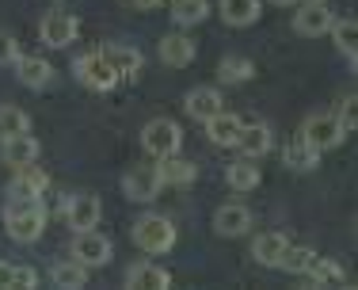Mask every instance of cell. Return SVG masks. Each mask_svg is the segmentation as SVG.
<instances>
[{
	"label": "cell",
	"mask_w": 358,
	"mask_h": 290,
	"mask_svg": "<svg viewBox=\"0 0 358 290\" xmlns=\"http://www.w3.org/2000/svg\"><path fill=\"white\" fill-rule=\"evenodd\" d=\"M210 15V0H172V20L179 27H194Z\"/></svg>",
	"instance_id": "obj_30"
},
{
	"label": "cell",
	"mask_w": 358,
	"mask_h": 290,
	"mask_svg": "<svg viewBox=\"0 0 358 290\" xmlns=\"http://www.w3.org/2000/svg\"><path fill=\"white\" fill-rule=\"evenodd\" d=\"M225 180H229L233 191H252V187H259L263 176H259V165H255L252 157H241V160H233V165H229Z\"/></svg>",
	"instance_id": "obj_26"
},
{
	"label": "cell",
	"mask_w": 358,
	"mask_h": 290,
	"mask_svg": "<svg viewBox=\"0 0 358 290\" xmlns=\"http://www.w3.org/2000/svg\"><path fill=\"white\" fill-rule=\"evenodd\" d=\"M130 8H138V12H149V8H160L164 0H126Z\"/></svg>",
	"instance_id": "obj_37"
},
{
	"label": "cell",
	"mask_w": 358,
	"mask_h": 290,
	"mask_svg": "<svg viewBox=\"0 0 358 290\" xmlns=\"http://www.w3.org/2000/svg\"><path fill=\"white\" fill-rule=\"evenodd\" d=\"M336 123H339V130H343V134H355V126H358V99L355 96L343 99V107L336 111Z\"/></svg>",
	"instance_id": "obj_33"
},
{
	"label": "cell",
	"mask_w": 358,
	"mask_h": 290,
	"mask_svg": "<svg viewBox=\"0 0 358 290\" xmlns=\"http://www.w3.org/2000/svg\"><path fill=\"white\" fill-rule=\"evenodd\" d=\"M241 126H244L241 115H233V111L221 107L217 115L206 118V138L214 141V145H236V134H241Z\"/></svg>",
	"instance_id": "obj_20"
},
{
	"label": "cell",
	"mask_w": 358,
	"mask_h": 290,
	"mask_svg": "<svg viewBox=\"0 0 358 290\" xmlns=\"http://www.w3.org/2000/svg\"><path fill=\"white\" fill-rule=\"evenodd\" d=\"M217 12L229 27H252L263 12V0H221Z\"/></svg>",
	"instance_id": "obj_22"
},
{
	"label": "cell",
	"mask_w": 358,
	"mask_h": 290,
	"mask_svg": "<svg viewBox=\"0 0 358 290\" xmlns=\"http://www.w3.org/2000/svg\"><path fill=\"white\" fill-rule=\"evenodd\" d=\"M179 145H183V130L176 118H149L141 126V149L149 157H172V153H179Z\"/></svg>",
	"instance_id": "obj_3"
},
{
	"label": "cell",
	"mask_w": 358,
	"mask_h": 290,
	"mask_svg": "<svg viewBox=\"0 0 358 290\" xmlns=\"http://www.w3.org/2000/svg\"><path fill=\"white\" fill-rule=\"evenodd\" d=\"M15 76H20V84L23 88H46L50 81H54V65L50 62H42V57H31V54H20L15 57Z\"/></svg>",
	"instance_id": "obj_15"
},
{
	"label": "cell",
	"mask_w": 358,
	"mask_h": 290,
	"mask_svg": "<svg viewBox=\"0 0 358 290\" xmlns=\"http://www.w3.org/2000/svg\"><path fill=\"white\" fill-rule=\"evenodd\" d=\"M4 229L12 241L35 244L46 229V207L42 199H8L4 202Z\"/></svg>",
	"instance_id": "obj_1"
},
{
	"label": "cell",
	"mask_w": 358,
	"mask_h": 290,
	"mask_svg": "<svg viewBox=\"0 0 358 290\" xmlns=\"http://www.w3.org/2000/svg\"><path fill=\"white\" fill-rule=\"evenodd\" d=\"M183 111L191 118H199V123H206L210 115H217V111H221V92L210 88V84L191 88V92H187V99H183Z\"/></svg>",
	"instance_id": "obj_19"
},
{
	"label": "cell",
	"mask_w": 358,
	"mask_h": 290,
	"mask_svg": "<svg viewBox=\"0 0 358 290\" xmlns=\"http://www.w3.org/2000/svg\"><path fill=\"white\" fill-rule=\"evenodd\" d=\"M271 4H278V8H297L301 0H271Z\"/></svg>",
	"instance_id": "obj_38"
},
{
	"label": "cell",
	"mask_w": 358,
	"mask_h": 290,
	"mask_svg": "<svg viewBox=\"0 0 358 290\" xmlns=\"http://www.w3.org/2000/svg\"><path fill=\"white\" fill-rule=\"evenodd\" d=\"M252 73H255V65H252V57H244V54H229V57H221V65H217L221 84H244V81H252Z\"/></svg>",
	"instance_id": "obj_29"
},
{
	"label": "cell",
	"mask_w": 358,
	"mask_h": 290,
	"mask_svg": "<svg viewBox=\"0 0 358 290\" xmlns=\"http://www.w3.org/2000/svg\"><path fill=\"white\" fill-rule=\"evenodd\" d=\"M99 54L107 57L110 65H115V73L118 76H138L141 73V65H145V57H141V50L138 46H122V42H107Z\"/></svg>",
	"instance_id": "obj_18"
},
{
	"label": "cell",
	"mask_w": 358,
	"mask_h": 290,
	"mask_svg": "<svg viewBox=\"0 0 358 290\" xmlns=\"http://www.w3.org/2000/svg\"><path fill=\"white\" fill-rule=\"evenodd\" d=\"M305 275L313 279V286H347V271L339 268L336 260H324V256H317V260L309 263Z\"/></svg>",
	"instance_id": "obj_27"
},
{
	"label": "cell",
	"mask_w": 358,
	"mask_h": 290,
	"mask_svg": "<svg viewBox=\"0 0 358 290\" xmlns=\"http://www.w3.org/2000/svg\"><path fill=\"white\" fill-rule=\"evenodd\" d=\"M313 260H317V252H313V249H305V244H286V252H282V260H278V268H286L289 275H305Z\"/></svg>",
	"instance_id": "obj_32"
},
{
	"label": "cell",
	"mask_w": 358,
	"mask_h": 290,
	"mask_svg": "<svg viewBox=\"0 0 358 290\" xmlns=\"http://www.w3.org/2000/svg\"><path fill=\"white\" fill-rule=\"evenodd\" d=\"M73 73H76V81L84 84V88H92V92H110L122 76L115 73V65L107 62L99 50H92V54H80L76 57V65H73Z\"/></svg>",
	"instance_id": "obj_4"
},
{
	"label": "cell",
	"mask_w": 358,
	"mask_h": 290,
	"mask_svg": "<svg viewBox=\"0 0 358 290\" xmlns=\"http://www.w3.org/2000/svg\"><path fill=\"white\" fill-rule=\"evenodd\" d=\"M31 130V118L23 107L12 104H0V138H12V134H27Z\"/></svg>",
	"instance_id": "obj_31"
},
{
	"label": "cell",
	"mask_w": 358,
	"mask_h": 290,
	"mask_svg": "<svg viewBox=\"0 0 358 290\" xmlns=\"http://www.w3.org/2000/svg\"><path fill=\"white\" fill-rule=\"evenodd\" d=\"M4 141V160L12 168H23V165H35L38 160V141L31 138V130L27 134H12V138H0Z\"/></svg>",
	"instance_id": "obj_23"
},
{
	"label": "cell",
	"mask_w": 358,
	"mask_h": 290,
	"mask_svg": "<svg viewBox=\"0 0 358 290\" xmlns=\"http://www.w3.org/2000/svg\"><path fill=\"white\" fill-rule=\"evenodd\" d=\"M301 134H305L313 145H317L320 153H324V149H336V145L347 138V134L339 130L336 115H309V118H305V126H301Z\"/></svg>",
	"instance_id": "obj_10"
},
{
	"label": "cell",
	"mask_w": 358,
	"mask_h": 290,
	"mask_svg": "<svg viewBox=\"0 0 358 290\" xmlns=\"http://www.w3.org/2000/svg\"><path fill=\"white\" fill-rule=\"evenodd\" d=\"M73 260H80L84 268H103V263H110V241L96 229H84L73 241Z\"/></svg>",
	"instance_id": "obj_8"
},
{
	"label": "cell",
	"mask_w": 358,
	"mask_h": 290,
	"mask_svg": "<svg viewBox=\"0 0 358 290\" xmlns=\"http://www.w3.org/2000/svg\"><path fill=\"white\" fill-rule=\"evenodd\" d=\"M12 286H20V290L38 286V271H35V268H27V263H15V279H12Z\"/></svg>",
	"instance_id": "obj_34"
},
{
	"label": "cell",
	"mask_w": 358,
	"mask_h": 290,
	"mask_svg": "<svg viewBox=\"0 0 358 290\" xmlns=\"http://www.w3.org/2000/svg\"><path fill=\"white\" fill-rule=\"evenodd\" d=\"M214 229L221 237H244L252 229V210L241 207V202H225L214 214Z\"/></svg>",
	"instance_id": "obj_13"
},
{
	"label": "cell",
	"mask_w": 358,
	"mask_h": 290,
	"mask_svg": "<svg viewBox=\"0 0 358 290\" xmlns=\"http://www.w3.org/2000/svg\"><path fill=\"white\" fill-rule=\"evenodd\" d=\"M62 218L69 221L73 233H84V229H96L99 218H103V202L96 199V195H73V199L62 202Z\"/></svg>",
	"instance_id": "obj_6"
},
{
	"label": "cell",
	"mask_w": 358,
	"mask_h": 290,
	"mask_svg": "<svg viewBox=\"0 0 358 290\" xmlns=\"http://www.w3.org/2000/svg\"><path fill=\"white\" fill-rule=\"evenodd\" d=\"M271 145H275V138H271L267 123H244L241 134H236V149H241V157L259 160L263 153H271Z\"/></svg>",
	"instance_id": "obj_12"
},
{
	"label": "cell",
	"mask_w": 358,
	"mask_h": 290,
	"mask_svg": "<svg viewBox=\"0 0 358 290\" xmlns=\"http://www.w3.org/2000/svg\"><path fill=\"white\" fill-rule=\"evenodd\" d=\"M331 20H336V15L328 12V4H297L294 31H297V35H305V39H317V35H328Z\"/></svg>",
	"instance_id": "obj_11"
},
{
	"label": "cell",
	"mask_w": 358,
	"mask_h": 290,
	"mask_svg": "<svg viewBox=\"0 0 358 290\" xmlns=\"http://www.w3.org/2000/svg\"><path fill=\"white\" fill-rule=\"evenodd\" d=\"M38 35L42 42H46L50 50H65V46H73L76 35H80V23H76V15L69 12H46L42 15V23H38Z\"/></svg>",
	"instance_id": "obj_5"
},
{
	"label": "cell",
	"mask_w": 358,
	"mask_h": 290,
	"mask_svg": "<svg viewBox=\"0 0 358 290\" xmlns=\"http://www.w3.org/2000/svg\"><path fill=\"white\" fill-rule=\"evenodd\" d=\"M157 176H160V187H187V184H194L199 168H194L191 160H183L179 153H172V157H160Z\"/></svg>",
	"instance_id": "obj_17"
},
{
	"label": "cell",
	"mask_w": 358,
	"mask_h": 290,
	"mask_svg": "<svg viewBox=\"0 0 358 290\" xmlns=\"http://www.w3.org/2000/svg\"><path fill=\"white\" fill-rule=\"evenodd\" d=\"M122 191L130 202H152L160 195V176L157 165H134L130 172L122 176Z\"/></svg>",
	"instance_id": "obj_7"
},
{
	"label": "cell",
	"mask_w": 358,
	"mask_h": 290,
	"mask_svg": "<svg viewBox=\"0 0 358 290\" xmlns=\"http://www.w3.org/2000/svg\"><path fill=\"white\" fill-rule=\"evenodd\" d=\"M46 187H50V176L38 165H23L15 168L12 184H8V199H42Z\"/></svg>",
	"instance_id": "obj_9"
},
{
	"label": "cell",
	"mask_w": 358,
	"mask_h": 290,
	"mask_svg": "<svg viewBox=\"0 0 358 290\" xmlns=\"http://www.w3.org/2000/svg\"><path fill=\"white\" fill-rule=\"evenodd\" d=\"M331 39H336V46L343 50L347 57H351V65H355V57H358V20L355 15H343V20H331Z\"/></svg>",
	"instance_id": "obj_28"
},
{
	"label": "cell",
	"mask_w": 358,
	"mask_h": 290,
	"mask_svg": "<svg viewBox=\"0 0 358 290\" xmlns=\"http://www.w3.org/2000/svg\"><path fill=\"white\" fill-rule=\"evenodd\" d=\"M126 286H138V290H164V286H172V275H168L160 263H152V260H138L130 271H126Z\"/></svg>",
	"instance_id": "obj_16"
},
{
	"label": "cell",
	"mask_w": 358,
	"mask_h": 290,
	"mask_svg": "<svg viewBox=\"0 0 358 290\" xmlns=\"http://www.w3.org/2000/svg\"><path fill=\"white\" fill-rule=\"evenodd\" d=\"M301 4H328V0H301Z\"/></svg>",
	"instance_id": "obj_39"
},
{
	"label": "cell",
	"mask_w": 358,
	"mask_h": 290,
	"mask_svg": "<svg viewBox=\"0 0 358 290\" xmlns=\"http://www.w3.org/2000/svg\"><path fill=\"white\" fill-rule=\"evenodd\" d=\"M134 244L145 256H164L176 244V226L164 214H141L134 221Z\"/></svg>",
	"instance_id": "obj_2"
},
{
	"label": "cell",
	"mask_w": 358,
	"mask_h": 290,
	"mask_svg": "<svg viewBox=\"0 0 358 290\" xmlns=\"http://www.w3.org/2000/svg\"><path fill=\"white\" fill-rule=\"evenodd\" d=\"M50 283L62 290H80V286H88V268L80 260H62L50 268Z\"/></svg>",
	"instance_id": "obj_24"
},
{
	"label": "cell",
	"mask_w": 358,
	"mask_h": 290,
	"mask_svg": "<svg viewBox=\"0 0 358 290\" xmlns=\"http://www.w3.org/2000/svg\"><path fill=\"white\" fill-rule=\"evenodd\" d=\"M157 54H160V62H164V65L183 69V65L194 62V42L187 35H164V39H160V46H157Z\"/></svg>",
	"instance_id": "obj_21"
},
{
	"label": "cell",
	"mask_w": 358,
	"mask_h": 290,
	"mask_svg": "<svg viewBox=\"0 0 358 290\" xmlns=\"http://www.w3.org/2000/svg\"><path fill=\"white\" fill-rule=\"evenodd\" d=\"M286 244H289V241H286L282 233H259V237H255V244H252L255 263H263V268H278Z\"/></svg>",
	"instance_id": "obj_25"
},
{
	"label": "cell",
	"mask_w": 358,
	"mask_h": 290,
	"mask_svg": "<svg viewBox=\"0 0 358 290\" xmlns=\"http://www.w3.org/2000/svg\"><path fill=\"white\" fill-rule=\"evenodd\" d=\"M20 57V42H15L8 31H0V65H12Z\"/></svg>",
	"instance_id": "obj_35"
},
{
	"label": "cell",
	"mask_w": 358,
	"mask_h": 290,
	"mask_svg": "<svg viewBox=\"0 0 358 290\" xmlns=\"http://www.w3.org/2000/svg\"><path fill=\"white\" fill-rule=\"evenodd\" d=\"M282 160L294 168V172H313V168L320 165V149L305 138V134H294V138L286 141V149H282Z\"/></svg>",
	"instance_id": "obj_14"
},
{
	"label": "cell",
	"mask_w": 358,
	"mask_h": 290,
	"mask_svg": "<svg viewBox=\"0 0 358 290\" xmlns=\"http://www.w3.org/2000/svg\"><path fill=\"white\" fill-rule=\"evenodd\" d=\"M12 279H15V263L0 260V286H12Z\"/></svg>",
	"instance_id": "obj_36"
}]
</instances>
